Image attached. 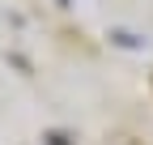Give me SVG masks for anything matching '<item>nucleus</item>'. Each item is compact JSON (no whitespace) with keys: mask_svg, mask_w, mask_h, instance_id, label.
I'll use <instances>...</instances> for the list:
<instances>
[{"mask_svg":"<svg viewBox=\"0 0 153 145\" xmlns=\"http://www.w3.org/2000/svg\"><path fill=\"white\" fill-rule=\"evenodd\" d=\"M55 4H60V9H68V4H72V0H55Z\"/></svg>","mask_w":153,"mask_h":145,"instance_id":"f257e3e1","label":"nucleus"}]
</instances>
